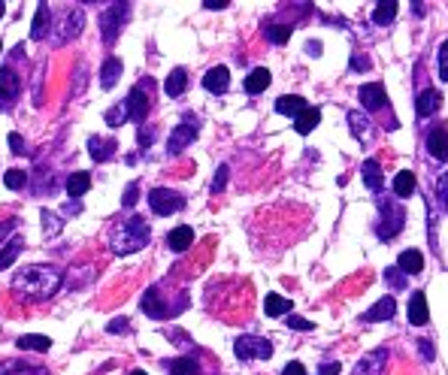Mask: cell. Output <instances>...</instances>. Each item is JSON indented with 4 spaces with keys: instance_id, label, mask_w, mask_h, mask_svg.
I'll return each mask as SVG.
<instances>
[{
    "instance_id": "cell-35",
    "label": "cell",
    "mask_w": 448,
    "mask_h": 375,
    "mask_svg": "<svg viewBox=\"0 0 448 375\" xmlns=\"http://www.w3.org/2000/svg\"><path fill=\"white\" fill-rule=\"evenodd\" d=\"M45 21H49V3H36L34 28H30V40H43V36H45Z\"/></svg>"
},
{
    "instance_id": "cell-22",
    "label": "cell",
    "mask_w": 448,
    "mask_h": 375,
    "mask_svg": "<svg viewBox=\"0 0 448 375\" xmlns=\"http://www.w3.org/2000/svg\"><path fill=\"white\" fill-rule=\"evenodd\" d=\"M318 121H321V112H318L315 106H306V109L294 118V127H297V133L306 136V133H312V130L318 127Z\"/></svg>"
},
{
    "instance_id": "cell-58",
    "label": "cell",
    "mask_w": 448,
    "mask_h": 375,
    "mask_svg": "<svg viewBox=\"0 0 448 375\" xmlns=\"http://www.w3.org/2000/svg\"><path fill=\"white\" fill-rule=\"evenodd\" d=\"M64 212H82V203H67Z\"/></svg>"
},
{
    "instance_id": "cell-36",
    "label": "cell",
    "mask_w": 448,
    "mask_h": 375,
    "mask_svg": "<svg viewBox=\"0 0 448 375\" xmlns=\"http://www.w3.org/2000/svg\"><path fill=\"white\" fill-rule=\"evenodd\" d=\"M348 125H352V130H354V136H358V140H367V136H370V121H367L363 112H348Z\"/></svg>"
},
{
    "instance_id": "cell-49",
    "label": "cell",
    "mask_w": 448,
    "mask_h": 375,
    "mask_svg": "<svg viewBox=\"0 0 448 375\" xmlns=\"http://www.w3.org/2000/svg\"><path fill=\"white\" fill-rule=\"evenodd\" d=\"M136 140H140V145H146V149H149V145L155 142V130H146V127H140V133H136Z\"/></svg>"
},
{
    "instance_id": "cell-40",
    "label": "cell",
    "mask_w": 448,
    "mask_h": 375,
    "mask_svg": "<svg viewBox=\"0 0 448 375\" xmlns=\"http://www.w3.org/2000/svg\"><path fill=\"white\" fill-rule=\"evenodd\" d=\"M264 34H267V40L276 43V45H282V43L291 40V28H288V25H267Z\"/></svg>"
},
{
    "instance_id": "cell-13",
    "label": "cell",
    "mask_w": 448,
    "mask_h": 375,
    "mask_svg": "<svg viewBox=\"0 0 448 375\" xmlns=\"http://www.w3.org/2000/svg\"><path fill=\"white\" fill-rule=\"evenodd\" d=\"M430 321V309H427V297L421 294V290H415L412 297H409V324L415 327H424Z\"/></svg>"
},
{
    "instance_id": "cell-12",
    "label": "cell",
    "mask_w": 448,
    "mask_h": 375,
    "mask_svg": "<svg viewBox=\"0 0 448 375\" xmlns=\"http://www.w3.org/2000/svg\"><path fill=\"white\" fill-rule=\"evenodd\" d=\"M203 88H206L209 94H224V91L231 88V70H227V67H212V70L203 76Z\"/></svg>"
},
{
    "instance_id": "cell-54",
    "label": "cell",
    "mask_w": 448,
    "mask_h": 375,
    "mask_svg": "<svg viewBox=\"0 0 448 375\" xmlns=\"http://www.w3.org/2000/svg\"><path fill=\"white\" fill-rule=\"evenodd\" d=\"M282 375H306V369H303V363H288Z\"/></svg>"
},
{
    "instance_id": "cell-27",
    "label": "cell",
    "mask_w": 448,
    "mask_h": 375,
    "mask_svg": "<svg viewBox=\"0 0 448 375\" xmlns=\"http://www.w3.org/2000/svg\"><path fill=\"white\" fill-rule=\"evenodd\" d=\"M361 175H363V182H367V188L370 191H378L382 188V167H378V160H363V167H361Z\"/></svg>"
},
{
    "instance_id": "cell-20",
    "label": "cell",
    "mask_w": 448,
    "mask_h": 375,
    "mask_svg": "<svg viewBox=\"0 0 448 375\" xmlns=\"http://www.w3.org/2000/svg\"><path fill=\"white\" fill-rule=\"evenodd\" d=\"M21 248H25V236H19V233H15L10 242H3V248H0V272L10 270L15 264V257H19Z\"/></svg>"
},
{
    "instance_id": "cell-38",
    "label": "cell",
    "mask_w": 448,
    "mask_h": 375,
    "mask_svg": "<svg viewBox=\"0 0 448 375\" xmlns=\"http://www.w3.org/2000/svg\"><path fill=\"white\" fill-rule=\"evenodd\" d=\"M19 372H43V366H28V363H19V361H6V363H0V375H19Z\"/></svg>"
},
{
    "instance_id": "cell-9",
    "label": "cell",
    "mask_w": 448,
    "mask_h": 375,
    "mask_svg": "<svg viewBox=\"0 0 448 375\" xmlns=\"http://www.w3.org/2000/svg\"><path fill=\"white\" fill-rule=\"evenodd\" d=\"M194 136H197V121L185 118L179 127H173L170 140H167V151H170V155H179L188 142H194Z\"/></svg>"
},
{
    "instance_id": "cell-55",
    "label": "cell",
    "mask_w": 448,
    "mask_h": 375,
    "mask_svg": "<svg viewBox=\"0 0 448 375\" xmlns=\"http://www.w3.org/2000/svg\"><path fill=\"white\" fill-rule=\"evenodd\" d=\"M318 375H339V363H324L321 369H318Z\"/></svg>"
},
{
    "instance_id": "cell-7",
    "label": "cell",
    "mask_w": 448,
    "mask_h": 375,
    "mask_svg": "<svg viewBox=\"0 0 448 375\" xmlns=\"http://www.w3.org/2000/svg\"><path fill=\"white\" fill-rule=\"evenodd\" d=\"M19 94H21V79H19V73L12 70V67H3L0 70V109H12V103L19 100Z\"/></svg>"
},
{
    "instance_id": "cell-61",
    "label": "cell",
    "mask_w": 448,
    "mask_h": 375,
    "mask_svg": "<svg viewBox=\"0 0 448 375\" xmlns=\"http://www.w3.org/2000/svg\"><path fill=\"white\" fill-rule=\"evenodd\" d=\"M0 52H3V43H0Z\"/></svg>"
},
{
    "instance_id": "cell-2",
    "label": "cell",
    "mask_w": 448,
    "mask_h": 375,
    "mask_svg": "<svg viewBox=\"0 0 448 375\" xmlns=\"http://www.w3.org/2000/svg\"><path fill=\"white\" fill-rule=\"evenodd\" d=\"M149 236H151V231H149L146 218L134 215L131 221H121L116 231L109 233V248L116 251V255H134V251L149 246Z\"/></svg>"
},
{
    "instance_id": "cell-50",
    "label": "cell",
    "mask_w": 448,
    "mask_h": 375,
    "mask_svg": "<svg viewBox=\"0 0 448 375\" xmlns=\"http://www.w3.org/2000/svg\"><path fill=\"white\" fill-rule=\"evenodd\" d=\"M127 330H131V324H127V318H116V321H112V324H109V333H127Z\"/></svg>"
},
{
    "instance_id": "cell-48",
    "label": "cell",
    "mask_w": 448,
    "mask_h": 375,
    "mask_svg": "<svg viewBox=\"0 0 448 375\" xmlns=\"http://www.w3.org/2000/svg\"><path fill=\"white\" fill-rule=\"evenodd\" d=\"M15 224H19V218H10V221H0V242L6 239L12 231H15Z\"/></svg>"
},
{
    "instance_id": "cell-56",
    "label": "cell",
    "mask_w": 448,
    "mask_h": 375,
    "mask_svg": "<svg viewBox=\"0 0 448 375\" xmlns=\"http://www.w3.org/2000/svg\"><path fill=\"white\" fill-rule=\"evenodd\" d=\"M203 6H206V10H224V6H231V3H227V0H203Z\"/></svg>"
},
{
    "instance_id": "cell-34",
    "label": "cell",
    "mask_w": 448,
    "mask_h": 375,
    "mask_svg": "<svg viewBox=\"0 0 448 375\" xmlns=\"http://www.w3.org/2000/svg\"><path fill=\"white\" fill-rule=\"evenodd\" d=\"M88 188H91V175H88V173H73L70 179H67V194H70L73 200L85 194Z\"/></svg>"
},
{
    "instance_id": "cell-43",
    "label": "cell",
    "mask_w": 448,
    "mask_h": 375,
    "mask_svg": "<svg viewBox=\"0 0 448 375\" xmlns=\"http://www.w3.org/2000/svg\"><path fill=\"white\" fill-rule=\"evenodd\" d=\"M227 173H231V170H227V164H222V167L215 170V179H212V194H222V191H224V185H227Z\"/></svg>"
},
{
    "instance_id": "cell-30",
    "label": "cell",
    "mask_w": 448,
    "mask_h": 375,
    "mask_svg": "<svg viewBox=\"0 0 448 375\" xmlns=\"http://www.w3.org/2000/svg\"><path fill=\"white\" fill-rule=\"evenodd\" d=\"M21 351H49L52 348V339L49 336H36V333H28V336H21L19 342H15Z\"/></svg>"
},
{
    "instance_id": "cell-6",
    "label": "cell",
    "mask_w": 448,
    "mask_h": 375,
    "mask_svg": "<svg viewBox=\"0 0 448 375\" xmlns=\"http://www.w3.org/2000/svg\"><path fill=\"white\" fill-rule=\"evenodd\" d=\"M131 15V3H109V10L100 15V28H103V43L112 45L121 30V21Z\"/></svg>"
},
{
    "instance_id": "cell-39",
    "label": "cell",
    "mask_w": 448,
    "mask_h": 375,
    "mask_svg": "<svg viewBox=\"0 0 448 375\" xmlns=\"http://www.w3.org/2000/svg\"><path fill=\"white\" fill-rule=\"evenodd\" d=\"M40 218H43V231H45V236H58L61 231H64V224H61V218L55 215V212L43 209V212H40Z\"/></svg>"
},
{
    "instance_id": "cell-59",
    "label": "cell",
    "mask_w": 448,
    "mask_h": 375,
    "mask_svg": "<svg viewBox=\"0 0 448 375\" xmlns=\"http://www.w3.org/2000/svg\"><path fill=\"white\" fill-rule=\"evenodd\" d=\"M3 12H6V3H3V0H0V19H3Z\"/></svg>"
},
{
    "instance_id": "cell-51",
    "label": "cell",
    "mask_w": 448,
    "mask_h": 375,
    "mask_svg": "<svg viewBox=\"0 0 448 375\" xmlns=\"http://www.w3.org/2000/svg\"><path fill=\"white\" fill-rule=\"evenodd\" d=\"M436 191H439V197H442V203L448 206V173L442 175V179L436 182Z\"/></svg>"
},
{
    "instance_id": "cell-45",
    "label": "cell",
    "mask_w": 448,
    "mask_h": 375,
    "mask_svg": "<svg viewBox=\"0 0 448 375\" xmlns=\"http://www.w3.org/2000/svg\"><path fill=\"white\" fill-rule=\"evenodd\" d=\"M136 197H140V185H136V182H131V185L125 188V197H121V203H125L127 209H131V206L136 203Z\"/></svg>"
},
{
    "instance_id": "cell-41",
    "label": "cell",
    "mask_w": 448,
    "mask_h": 375,
    "mask_svg": "<svg viewBox=\"0 0 448 375\" xmlns=\"http://www.w3.org/2000/svg\"><path fill=\"white\" fill-rule=\"evenodd\" d=\"M25 182H28V173L25 170H6V175H3V185L12 188V191L25 188Z\"/></svg>"
},
{
    "instance_id": "cell-19",
    "label": "cell",
    "mask_w": 448,
    "mask_h": 375,
    "mask_svg": "<svg viewBox=\"0 0 448 375\" xmlns=\"http://www.w3.org/2000/svg\"><path fill=\"white\" fill-rule=\"evenodd\" d=\"M397 270L403 272V275H418L424 270V255H421L418 248L403 251V255H400V260H397Z\"/></svg>"
},
{
    "instance_id": "cell-21",
    "label": "cell",
    "mask_w": 448,
    "mask_h": 375,
    "mask_svg": "<svg viewBox=\"0 0 448 375\" xmlns=\"http://www.w3.org/2000/svg\"><path fill=\"white\" fill-rule=\"evenodd\" d=\"M439 103H442V94H439L436 88H427V91H421V94H418V106H415V109H418L421 118H427V116H434V112L439 109Z\"/></svg>"
},
{
    "instance_id": "cell-47",
    "label": "cell",
    "mask_w": 448,
    "mask_h": 375,
    "mask_svg": "<svg viewBox=\"0 0 448 375\" xmlns=\"http://www.w3.org/2000/svg\"><path fill=\"white\" fill-rule=\"evenodd\" d=\"M10 145H12V155H28V142L19 133H10Z\"/></svg>"
},
{
    "instance_id": "cell-57",
    "label": "cell",
    "mask_w": 448,
    "mask_h": 375,
    "mask_svg": "<svg viewBox=\"0 0 448 375\" xmlns=\"http://www.w3.org/2000/svg\"><path fill=\"white\" fill-rule=\"evenodd\" d=\"M306 52L312 58H318V55H321V43H306Z\"/></svg>"
},
{
    "instance_id": "cell-32",
    "label": "cell",
    "mask_w": 448,
    "mask_h": 375,
    "mask_svg": "<svg viewBox=\"0 0 448 375\" xmlns=\"http://www.w3.org/2000/svg\"><path fill=\"white\" fill-rule=\"evenodd\" d=\"M394 19H397V3H394V0H382V3H376V10H373L376 25H391Z\"/></svg>"
},
{
    "instance_id": "cell-16",
    "label": "cell",
    "mask_w": 448,
    "mask_h": 375,
    "mask_svg": "<svg viewBox=\"0 0 448 375\" xmlns=\"http://www.w3.org/2000/svg\"><path fill=\"white\" fill-rule=\"evenodd\" d=\"M427 151L436 160H448V130L445 127H434L427 133Z\"/></svg>"
},
{
    "instance_id": "cell-46",
    "label": "cell",
    "mask_w": 448,
    "mask_h": 375,
    "mask_svg": "<svg viewBox=\"0 0 448 375\" xmlns=\"http://www.w3.org/2000/svg\"><path fill=\"white\" fill-rule=\"evenodd\" d=\"M288 327H294V330H303V333H306V330H312V321H306V318H300V315H291V318H288Z\"/></svg>"
},
{
    "instance_id": "cell-14",
    "label": "cell",
    "mask_w": 448,
    "mask_h": 375,
    "mask_svg": "<svg viewBox=\"0 0 448 375\" xmlns=\"http://www.w3.org/2000/svg\"><path fill=\"white\" fill-rule=\"evenodd\" d=\"M116 140H109V136H88V151L91 158L97 160V164H103V160H109L112 155H116Z\"/></svg>"
},
{
    "instance_id": "cell-15",
    "label": "cell",
    "mask_w": 448,
    "mask_h": 375,
    "mask_svg": "<svg viewBox=\"0 0 448 375\" xmlns=\"http://www.w3.org/2000/svg\"><path fill=\"white\" fill-rule=\"evenodd\" d=\"M394 312H397V300H394V297H382L373 309L363 312L361 321H367V324H376V321H391Z\"/></svg>"
},
{
    "instance_id": "cell-10",
    "label": "cell",
    "mask_w": 448,
    "mask_h": 375,
    "mask_svg": "<svg viewBox=\"0 0 448 375\" xmlns=\"http://www.w3.org/2000/svg\"><path fill=\"white\" fill-rule=\"evenodd\" d=\"M358 97H361L363 109H370V112L382 109V106L388 103V94H385V85H382V82H367V85H361Z\"/></svg>"
},
{
    "instance_id": "cell-11",
    "label": "cell",
    "mask_w": 448,
    "mask_h": 375,
    "mask_svg": "<svg viewBox=\"0 0 448 375\" xmlns=\"http://www.w3.org/2000/svg\"><path fill=\"white\" fill-rule=\"evenodd\" d=\"M385 366H388V351L378 348V351H370V354H363L358 361V369L354 375H382Z\"/></svg>"
},
{
    "instance_id": "cell-4",
    "label": "cell",
    "mask_w": 448,
    "mask_h": 375,
    "mask_svg": "<svg viewBox=\"0 0 448 375\" xmlns=\"http://www.w3.org/2000/svg\"><path fill=\"white\" fill-rule=\"evenodd\" d=\"M149 206L155 215H173V212L185 209V197L170 188H151L149 191Z\"/></svg>"
},
{
    "instance_id": "cell-5",
    "label": "cell",
    "mask_w": 448,
    "mask_h": 375,
    "mask_svg": "<svg viewBox=\"0 0 448 375\" xmlns=\"http://www.w3.org/2000/svg\"><path fill=\"white\" fill-rule=\"evenodd\" d=\"M406 224V212L400 203H382V221H378V239H394Z\"/></svg>"
},
{
    "instance_id": "cell-60",
    "label": "cell",
    "mask_w": 448,
    "mask_h": 375,
    "mask_svg": "<svg viewBox=\"0 0 448 375\" xmlns=\"http://www.w3.org/2000/svg\"><path fill=\"white\" fill-rule=\"evenodd\" d=\"M131 375H146V372H140V369H136V372H131Z\"/></svg>"
},
{
    "instance_id": "cell-18",
    "label": "cell",
    "mask_w": 448,
    "mask_h": 375,
    "mask_svg": "<svg viewBox=\"0 0 448 375\" xmlns=\"http://www.w3.org/2000/svg\"><path fill=\"white\" fill-rule=\"evenodd\" d=\"M191 242H194V231L188 224H179V227H173V231L167 233V248H173V251L191 248Z\"/></svg>"
},
{
    "instance_id": "cell-24",
    "label": "cell",
    "mask_w": 448,
    "mask_h": 375,
    "mask_svg": "<svg viewBox=\"0 0 448 375\" xmlns=\"http://www.w3.org/2000/svg\"><path fill=\"white\" fill-rule=\"evenodd\" d=\"M303 109H306V100L297 97V94H285V97H279V100H276V112H282V116H294V118H297Z\"/></svg>"
},
{
    "instance_id": "cell-23",
    "label": "cell",
    "mask_w": 448,
    "mask_h": 375,
    "mask_svg": "<svg viewBox=\"0 0 448 375\" xmlns=\"http://www.w3.org/2000/svg\"><path fill=\"white\" fill-rule=\"evenodd\" d=\"M185 88H188V73H185V67H176V70L167 76L164 91L170 97H179V94H185Z\"/></svg>"
},
{
    "instance_id": "cell-28",
    "label": "cell",
    "mask_w": 448,
    "mask_h": 375,
    "mask_svg": "<svg viewBox=\"0 0 448 375\" xmlns=\"http://www.w3.org/2000/svg\"><path fill=\"white\" fill-rule=\"evenodd\" d=\"M167 372L170 375H200V366H197L194 357H176V361L167 363Z\"/></svg>"
},
{
    "instance_id": "cell-37",
    "label": "cell",
    "mask_w": 448,
    "mask_h": 375,
    "mask_svg": "<svg viewBox=\"0 0 448 375\" xmlns=\"http://www.w3.org/2000/svg\"><path fill=\"white\" fill-rule=\"evenodd\" d=\"M106 125H109V127H121V125H125V121H131V116H127V106L125 103H116V106H112V109H106Z\"/></svg>"
},
{
    "instance_id": "cell-31",
    "label": "cell",
    "mask_w": 448,
    "mask_h": 375,
    "mask_svg": "<svg viewBox=\"0 0 448 375\" xmlns=\"http://www.w3.org/2000/svg\"><path fill=\"white\" fill-rule=\"evenodd\" d=\"M264 309H267L270 318L288 315V312H291V300H285V297H279V294H267V300H264Z\"/></svg>"
},
{
    "instance_id": "cell-17",
    "label": "cell",
    "mask_w": 448,
    "mask_h": 375,
    "mask_svg": "<svg viewBox=\"0 0 448 375\" xmlns=\"http://www.w3.org/2000/svg\"><path fill=\"white\" fill-rule=\"evenodd\" d=\"M140 306H142V312H146L149 318H155V321H161V318H167V306H164V300L158 297V288H149L146 294H142V300H140Z\"/></svg>"
},
{
    "instance_id": "cell-33",
    "label": "cell",
    "mask_w": 448,
    "mask_h": 375,
    "mask_svg": "<svg viewBox=\"0 0 448 375\" xmlns=\"http://www.w3.org/2000/svg\"><path fill=\"white\" fill-rule=\"evenodd\" d=\"M82 25H85V12H82L79 6H76V10L67 15V28H64V36H61V43H64V40H73V36H79Z\"/></svg>"
},
{
    "instance_id": "cell-3",
    "label": "cell",
    "mask_w": 448,
    "mask_h": 375,
    "mask_svg": "<svg viewBox=\"0 0 448 375\" xmlns=\"http://www.w3.org/2000/svg\"><path fill=\"white\" fill-rule=\"evenodd\" d=\"M233 354L239 361H270L273 357V342L261 339V336H239L233 342Z\"/></svg>"
},
{
    "instance_id": "cell-44",
    "label": "cell",
    "mask_w": 448,
    "mask_h": 375,
    "mask_svg": "<svg viewBox=\"0 0 448 375\" xmlns=\"http://www.w3.org/2000/svg\"><path fill=\"white\" fill-rule=\"evenodd\" d=\"M439 79L448 82V40L439 45Z\"/></svg>"
},
{
    "instance_id": "cell-53",
    "label": "cell",
    "mask_w": 448,
    "mask_h": 375,
    "mask_svg": "<svg viewBox=\"0 0 448 375\" xmlns=\"http://www.w3.org/2000/svg\"><path fill=\"white\" fill-rule=\"evenodd\" d=\"M352 70H370V58L354 55V58H352Z\"/></svg>"
},
{
    "instance_id": "cell-1",
    "label": "cell",
    "mask_w": 448,
    "mask_h": 375,
    "mask_svg": "<svg viewBox=\"0 0 448 375\" xmlns=\"http://www.w3.org/2000/svg\"><path fill=\"white\" fill-rule=\"evenodd\" d=\"M61 281H64V275L55 266H25L21 272H15L12 279V290L21 297V300H49V297L58 294Z\"/></svg>"
},
{
    "instance_id": "cell-29",
    "label": "cell",
    "mask_w": 448,
    "mask_h": 375,
    "mask_svg": "<svg viewBox=\"0 0 448 375\" xmlns=\"http://www.w3.org/2000/svg\"><path fill=\"white\" fill-rule=\"evenodd\" d=\"M415 175L409 173V170H400L397 175H394V194L397 197H412V191H415Z\"/></svg>"
},
{
    "instance_id": "cell-8",
    "label": "cell",
    "mask_w": 448,
    "mask_h": 375,
    "mask_svg": "<svg viewBox=\"0 0 448 375\" xmlns=\"http://www.w3.org/2000/svg\"><path fill=\"white\" fill-rule=\"evenodd\" d=\"M149 103H151V100H149V82H146V85L131 88V94H127V100H125L131 121L142 125V121H146V116H149Z\"/></svg>"
},
{
    "instance_id": "cell-52",
    "label": "cell",
    "mask_w": 448,
    "mask_h": 375,
    "mask_svg": "<svg viewBox=\"0 0 448 375\" xmlns=\"http://www.w3.org/2000/svg\"><path fill=\"white\" fill-rule=\"evenodd\" d=\"M418 351L424 354V361H434V345H430L427 339H421V342H418Z\"/></svg>"
},
{
    "instance_id": "cell-42",
    "label": "cell",
    "mask_w": 448,
    "mask_h": 375,
    "mask_svg": "<svg viewBox=\"0 0 448 375\" xmlns=\"http://www.w3.org/2000/svg\"><path fill=\"white\" fill-rule=\"evenodd\" d=\"M385 281H388V285L394 288V290H400V288H406V275L397 270V266H388V270H385Z\"/></svg>"
},
{
    "instance_id": "cell-26",
    "label": "cell",
    "mask_w": 448,
    "mask_h": 375,
    "mask_svg": "<svg viewBox=\"0 0 448 375\" xmlns=\"http://www.w3.org/2000/svg\"><path fill=\"white\" fill-rule=\"evenodd\" d=\"M118 79H121V61L118 58H106L103 67H100V85L103 88H112Z\"/></svg>"
},
{
    "instance_id": "cell-25",
    "label": "cell",
    "mask_w": 448,
    "mask_h": 375,
    "mask_svg": "<svg viewBox=\"0 0 448 375\" xmlns=\"http://www.w3.org/2000/svg\"><path fill=\"white\" fill-rule=\"evenodd\" d=\"M270 82H273V76H270L267 67H257V70L248 73V79H246V91H248V94H261V91L267 88Z\"/></svg>"
}]
</instances>
